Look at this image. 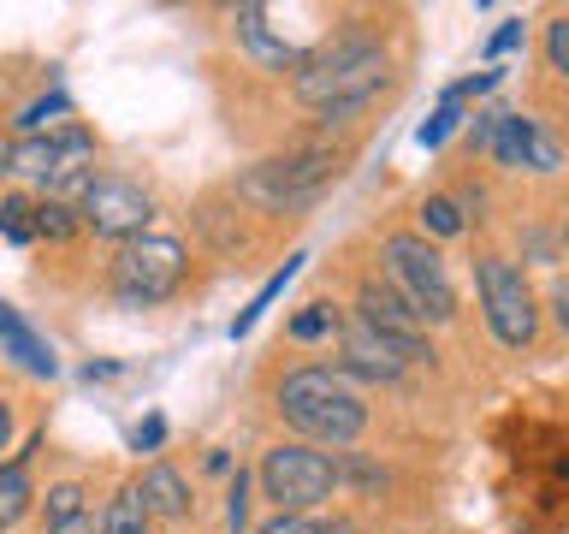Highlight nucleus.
Wrapping results in <instances>:
<instances>
[{"label": "nucleus", "mask_w": 569, "mask_h": 534, "mask_svg": "<svg viewBox=\"0 0 569 534\" xmlns=\"http://www.w3.org/2000/svg\"><path fill=\"white\" fill-rule=\"evenodd\" d=\"M386 261H391V279H398V297L416 309V320H451L457 315V291L445 279V261L421 238H386Z\"/></svg>", "instance_id": "obj_5"}, {"label": "nucleus", "mask_w": 569, "mask_h": 534, "mask_svg": "<svg viewBox=\"0 0 569 534\" xmlns=\"http://www.w3.org/2000/svg\"><path fill=\"white\" fill-rule=\"evenodd\" d=\"M391 78V60H386V48H373V42H345V48H332V53H320V60H302L297 71V96L315 107V113H327V119H345L356 113L368 96H380Z\"/></svg>", "instance_id": "obj_1"}, {"label": "nucleus", "mask_w": 569, "mask_h": 534, "mask_svg": "<svg viewBox=\"0 0 569 534\" xmlns=\"http://www.w3.org/2000/svg\"><path fill=\"white\" fill-rule=\"evenodd\" d=\"M124 534H149V528H124Z\"/></svg>", "instance_id": "obj_33"}, {"label": "nucleus", "mask_w": 569, "mask_h": 534, "mask_svg": "<svg viewBox=\"0 0 569 534\" xmlns=\"http://www.w3.org/2000/svg\"><path fill=\"white\" fill-rule=\"evenodd\" d=\"M297 267H302V256H291V261H284V267H279V274H273V279H267V285H261V291H256V303H249V309H243L238 320H231V333H249V327H256V320H261L267 309H273V297H279V291H284V285H291V279H297Z\"/></svg>", "instance_id": "obj_16"}, {"label": "nucleus", "mask_w": 569, "mask_h": 534, "mask_svg": "<svg viewBox=\"0 0 569 534\" xmlns=\"http://www.w3.org/2000/svg\"><path fill=\"white\" fill-rule=\"evenodd\" d=\"M0 350H7L24 374H42V380H53V368H60V356L48 350V338L36 333L18 309H7V303H0Z\"/></svg>", "instance_id": "obj_11"}, {"label": "nucleus", "mask_w": 569, "mask_h": 534, "mask_svg": "<svg viewBox=\"0 0 569 534\" xmlns=\"http://www.w3.org/2000/svg\"><path fill=\"white\" fill-rule=\"evenodd\" d=\"M60 113H66V96H42V101L24 107V119H18V125H24V131H42V125L60 119Z\"/></svg>", "instance_id": "obj_25"}, {"label": "nucleus", "mask_w": 569, "mask_h": 534, "mask_svg": "<svg viewBox=\"0 0 569 534\" xmlns=\"http://www.w3.org/2000/svg\"><path fill=\"white\" fill-rule=\"evenodd\" d=\"M475 279H480V303H487V327L498 333V345H510V350L533 345L540 309H533V291H528L522 267L505 261V256H480Z\"/></svg>", "instance_id": "obj_3"}, {"label": "nucleus", "mask_w": 569, "mask_h": 534, "mask_svg": "<svg viewBox=\"0 0 569 534\" xmlns=\"http://www.w3.org/2000/svg\"><path fill=\"white\" fill-rule=\"evenodd\" d=\"M421 226L433 231V238H457V231H462V208L451 202V196H427V202H421Z\"/></svg>", "instance_id": "obj_17"}, {"label": "nucleus", "mask_w": 569, "mask_h": 534, "mask_svg": "<svg viewBox=\"0 0 569 534\" xmlns=\"http://www.w3.org/2000/svg\"><path fill=\"white\" fill-rule=\"evenodd\" d=\"M48 534H101V523H96V511H78V516H66V523H53Z\"/></svg>", "instance_id": "obj_29"}, {"label": "nucleus", "mask_w": 569, "mask_h": 534, "mask_svg": "<svg viewBox=\"0 0 569 534\" xmlns=\"http://www.w3.org/2000/svg\"><path fill=\"white\" fill-rule=\"evenodd\" d=\"M261 481H267V498H273L279 511L302 516L309 505H320V498L332 493L338 469L320 452H309V445H273L267 463H261Z\"/></svg>", "instance_id": "obj_7"}, {"label": "nucleus", "mask_w": 569, "mask_h": 534, "mask_svg": "<svg viewBox=\"0 0 569 534\" xmlns=\"http://www.w3.org/2000/svg\"><path fill=\"white\" fill-rule=\"evenodd\" d=\"M475 149H487L498 167H528V172H558V142L522 113H480L475 119Z\"/></svg>", "instance_id": "obj_8"}, {"label": "nucleus", "mask_w": 569, "mask_h": 534, "mask_svg": "<svg viewBox=\"0 0 569 534\" xmlns=\"http://www.w3.org/2000/svg\"><path fill=\"white\" fill-rule=\"evenodd\" d=\"M7 434H12V409H7V398H0V452H7Z\"/></svg>", "instance_id": "obj_31"}, {"label": "nucleus", "mask_w": 569, "mask_h": 534, "mask_svg": "<svg viewBox=\"0 0 569 534\" xmlns=\"http://www.w3.org/2000/svg\"><path fill=\"white\" fill-rule=\"evenodd\" d=\"M24 511H30V475H24V463H7L0 469V528H12Z\"/></svg>", "instance_id": "obj_15"}, {"label": "nucleus", "mask_w": 569, "mask_h": 534, "mask_svg": "<svg viewBox=\"0 0 569 534\" xmlns=\"http://www.w3.org/2000/svg\"><path fill=\"white\" fill-rule=\"evenodd\" d=\"M546 60H551V71H569V18H558V24H551V36H546Z\"/></svg>", "instance_id": "obj_26"}, {"label": "nucleus", "mask_w": 569, "mask_h": 534, "mask_svg": "<svg viewBox=\"0 0 569 534\" xmlns=\"http://www.w3.org/2000/svg\"><path fill=\"white\" fill-rule=\"evenodd\" d=\"M261 534H350L345 523H309V516H297V511H279L273 523H261Z\"/></svg>", "instance_id": "obj_21"}, {"label": "nucleus", "mask_w": 569, "mask_h": 534, "mask_svg": "<svg viewBox=\"0 0 569 534\" xmlns=\"http://www.w3.org/2000/svg\"><path fill=\"white\" fill-rule=\"evenodd\" d=\"M12 172V160H7V142H0V178H7Z\"/></svg>", "instance_id": "obj_32"}, {"label": "nucleus", "mask_w": 569, "mask_h": 534, "mask_svg": "<svg viewBox=\"0 0 569 534\" xmlns=\"http://www.w3.org/2000/svg\"><path fill=\"white\" fill-rule=\"evenodd\" d=\"M0 231H7L12 244H30V238H36V226H30V202H24V196H7V202H0Z\"/></svg>", "instance_id": "obj_19"}, {"label": "nucleus", "mask_w": 569, "mask_h": 534, "mask_svg": "<svg viewBox=\"0 0 569 534\" xmlns=\"http://www.w3.org/2000/svg\"><path fill=\"white\" fill-rule=\"evenodd\" d=\"M332 172H338V160L327 149H297V155H273V160H261V167H249L238 178V190L256 208H297V202H309Z\"/></svg>", "instance_id": "obj_4"}, {"label": "nucleus", "mask_w": 569, "mask_h": 534, "mask_svg": "<svg viewBox=\"0 0 569 534\" xmlns=\"http://www.w3.org/2000/svg\"><path fill=\"white\" fill-rule=\"evenodd\" d=\"M160 439H167V422H160V416H149V422H142L137 434H131V445H137V452H154Z\"/></svg>", "instance_id": "obj_28"}, {"label": "nucleus", "mask_w": 569, "mask_h": 534, "mask_svg": "<svg viewBox=\"0 0 569 534\" xmlns=\"http://www.w3.org/2000/svg\"><path fill=\"white\" fill-rule=\"evenodd\" d=\"M137 498H142V511H154V516H184V505H190V487H184V475H178V469H167V463H154V469L142 475Z\"/></svg>", "instance_id": "obj_13"}, {"label": "nucleus", "mask_w": 569, "mask_h": 534, "mask_svg": "<svg viewBox=\"0 0 569 534\" xmlns=\"http://www.w3.org/2000/svg\"><path fill=\"white\" fill-rule=\"evenodd\" d=\"M78 511H89L83 505V487H78V481H60V487L48 493V528L66 523V516H78Z\"/></svg>", "instance_id": "obj_20"}, {"label": "nucleus", "mask_w": 569, "mask_h": 534, "mask_svg": "<svg viewBox=\"0 0 569 534\" xmlns=\"http://www.w3.org/2000/svg\"><path fill=\"white\" fill-rule=\"evenodd\" d=\"M30 226L42 231V238H71V231H78V220H71V208H66V202H42V208H30Z\"/></svg>", "instance_id": "obj_18"}, {"label": "nucleus", "mask_w": 569, "mask_h": 534, "mask_svg": "<svg viewBox=\"0 0 569 534\" xmlns=\"http://www.w3.org/2000/svg\"><path fill=\"white\" fill-rule=\"evenodd\" d=\"M427 345L421 338H391V333H373L362 315L345 327V363L356 374H373V380H398L409 363H421Z\"/></svg>", "instance_id": "obj_10"}, {"label": "nucleus", "mask_w": 569, "mask_h": 534, "mask_svg": "<svg viewBox=\"0 0 569 534\" xmlns=\"http://www.w3.org/2000/svg\"><path fill=\"white\" fill-rule=\"evenodd\" d=\"M338 320H332V309L327 303H315V309H302L297 320H291V338H302V345H309V338H320V333H332Z\"/></svg>", "instance_id": "obj_22"}, {"label": "nucleus", "mask_w": 569, "mask_h": 534, "mask_svg": "<svg viewBox=\"0 0 569 534\" xmlns=\"http://www.w3.org/2000/svg\"><path fill=\"white\" fill-rule=\"evenodd\" d=\"M457 119H462V113H457V101H445L439 113H433V119L421 125V149H439V142H445V137L457 131Z\"/></svg>", "instance_id": "obj_23"}, {"label": "nucleus", "mask_w": 569, "mask_h": 534, "mask_svg": "<svg viewBox=\"0 0 569 534\" xmlns=\"http://www.w3.org/2000/svg\"><path fill=\"white\" fill-rule=\"evenodd\" d=\"M184 279V244L178 238H124L119 249V297L124 303H160Z\"/></svg>", "instance_id": "obj_6"}, {"label": "nucleus", "mask_w": 569, "mask_h": 534, "mask_svg": "<svg viewBox=\"0 0 569 534\" xmlns=\"http://www.w3.org/2000/svg\"><path fill=\"white\" fill-rule=\"evenodd\" d=\"M7 160H12V172H24V178H53V160H60V142L53 137H30V142H18V149H7Z\"/></svg>", "instance_id": "obj_14"}, {"label": "nucleus", "mask_w": 569, "mask_h": 534, "mask_svg": "<svg viewBox=\"0 0 569 534\" xmlns=\"http://www.w3.org/2000/svg\"><path fill=\"white\" fill-rule=\"evenodd\" d=\"M83 226L101 231V238H142V226H149V190L131 185V178H96V185L83 190Z\"/></svg>", "instance_id": "obj_9"}, {"label": "nucleus", "mask_w": 569, "mask_h": 534, "mask_svg": "<svg viewBox=\"0 0 569 534\" xmlns=\"http://www.w3.org/2000/svg\"><path fill=\"white\" fill-rule=\"evenodd\" d=\"M107 523H113V534L142 528V498H137V487H124V493H119V505H113V516H107Z\"/></svg>", "instance_id": "obj_24"}, {"label": "nucleus", "mask_w": 569, "mask_h": 534, "mask_svg": "<svg viewBox=\"0 0 569 534\" xmlns=\"http://www.w3.org/2000/svg\"><path fill=\"white\" fill-rule=\"evenodd\" d=\"M516 42H522V18H510L505 30H492V42H487V53H510Z\"/></svg>", "instance_id": "obj_30"}, {"label": "nucleus", "mask_w": 569, "mask_h": 534, "mask_svg": "<svg viewBox=\"0 0 569 534\" xmlns=\"http://www.w3.org/2000/svg\"><path fill=\"white\" fill-rule=\"evenodd\" d=\"M279 409H284V422H291L297 434L327 439V445H350L356 434H362V422H368V404L356 398L350 380H345V374H332V368L284 374Z\"/></svg>", "instance_id": "obj_2"}, {"label": "nucleus", "mask_w": 569, "mask_h": 534, "mask_svg": "<svg viewBox=\"0 0 569 534\" xmlns=\"http://www.w3.org/2000/svg\"><path fill=\"white\" fill-rule=\"evenodd\" d=\"M368 320L373 333H391V338H421V320H416V309L391 291V285H362V309H356Z\"/></svg>", "instance_id": "obj_12"}, {"label": "nucleus", "mask_w": 569, "mask_h": 534, "mask_svg": "<svg viewBox=\"0 0 569 534\" xmlns=\"http://www.w3.org/2000/svg\"><path fill=\"white\" fill-rule=\"evenodd\" d=\"M226 523H231V534H243V523H249V481H243V475L231 481V505H226Z\"/></svg>", "instance_id": "obj_27"}]
</instances>
